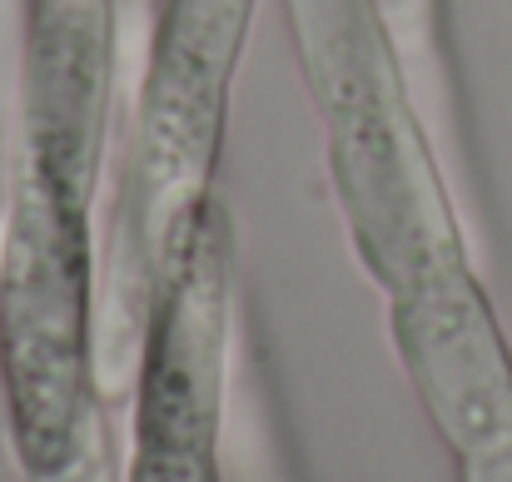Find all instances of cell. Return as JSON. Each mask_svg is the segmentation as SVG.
I'll list each match as a JSON object with an SVG mask.
<instances>
[{"label": "cell", "mask_w": 512, "mask_h": 482, "mask_svg": "<svg viewBox=\"0 0 512 482\" xmlns=\"http://www.w3.org/2000/svg\"><path fill=\"white\" fill-rule=\"evenodd\" d=\"M234 348L229 209L194 204L174 224L125 383L120 482H224V403Z\"/></svg>", "instance_id": "7a4b0ae2"}, {"label": "cell", "mask_w": 512, "mask_h": 482, "mask_svg": "<svg viewBox=\"0 0 512 482\" xmlns=\"http://www.w3.org/2000/svg\"><path fill=\"white\" fill-rule=\"evenodd\" d=\"M294 65L319 120L343 239L393 299L443 264L478 259V219L443 160L373 0H284Z\"/></svg>", "instance_id": "6da1fadb"}, {"label": "cell", "mask_w": 512, "mask_h": 482, "mask_svg": "<svg viewBox=\"0 0 512 482\" xmlns=\"http://www.w3.org/2000/svg\"><path fill=\"white\" fill-rule=\"evenodd\" d=\"M393 358L448 458L512 438V343L478 259L433 269L383 299Z\"/></svg>", "instance_id": "3957f363"}, {"label": "cell", "mask_w": 512, "mask_h": 482, "mask_svg": "<svg viewBox=\"0 0 512 482\" xmlns=\"http://www.w3.org/2000/svg\"><path fill=\"white\" fill-rule=\"evenodd\" d=\"M65 482H120V473H115V443H110V438H100V448L85 458V468H80V473H70Z\"/></svg>", "instance_id": "52a82bcc"}, {"label": "cell", "mask_w": 512, "mask_h": 482, "mask_svg": "<svg viewBox=\"0 0 512 482\" xmlns=\"http://www.w3.org/2000/svg\"><path fill=\"white\" fill-rule=\"evenodd\" d=\"M453 468H458V482H512V438L473 458H458Z\"/></svg>", "instance_id": "8992f818"}, {"label": "cell", "mask_w": 512, "mask_h": 482, "mask_svg": "<svg viewBox=\"0 0 512 482\" xmlns=\"http://www.w3.org/2000/svg\"><path fill=\"white\" fill-rule=\"evenodd\" d=\"M125 0H25L5 164L105 189Z\"/></svg>", "instance_id": "277c9868"}, {"label": "cell", "mask_w": 512, "mask_h": 482, "mask_svg": "<svg viewBox=\"0 0 512 482\" xmlns=\"http://www.w3.org/2000/svg\"><path fill=\"white\" fill-rule=\"evenodd\" d=\"M373 5L403 60L408 90L473 209V160H468V120H463V90H458L453 35H448V0H373Z\"/></svg>", "instance_id": "5b68a950"}]
</instances>
